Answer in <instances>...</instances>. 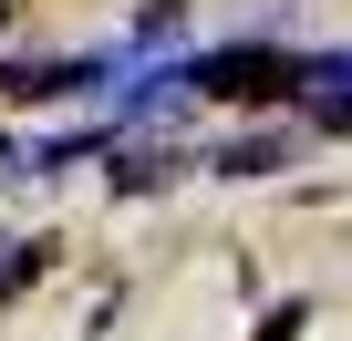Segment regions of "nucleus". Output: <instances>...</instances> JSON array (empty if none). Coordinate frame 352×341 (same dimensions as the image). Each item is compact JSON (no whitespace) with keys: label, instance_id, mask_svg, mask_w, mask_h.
Listing matches in <instances>:
<instances>
[{"label":"nucleus","instance_id":"f257e3e1","mask_svg":"<svg viewBox=\"0 0 352 341\" xmlns=\"http://www.w3.org/2000/svg\"><path fill=\"white\" fill-rule=\"evenodd\" d=\"M270 83H290V62L270 42H228V52H197L187 62V93H208V104H259Z\"/></svg>","mask_w":352,"mask_h":341},{"label":"nucleus","instance_id":"f03ea898","mask_svg":"<svg viewBox=\"0 0 352 341\" xmlns=\"http://www.w3.org/2000/svg\"><path fill=\"white\" fill-rule=\"evenodd\" d=\"M290 93H311V114H321L331 134H352V52H311V62H290Z\"/></svg>","mask_w":352,"mask_h":341},{"label":"nucleus","instance_id":"7ed1b4c3","mask_svg":"<svg viewBox=\"0 0 352 341\" xmlns=\"http://www.w3.org/2000/svg\"><path fill=\"white\" fill-rule=\"evenodd\" d=\"M280 155H290V134H239V145H218V155H197V165H218V176H270Z\"/></svg>","mask_w":352,"mask_h":341},{"label":"nucleus","instance_id":"20e7f679","mask_svg":"<svg viewBox=\"0 0 352 341\" xmlns=\"http://www.w3.org/2000/svg\"><path fill=\"white\" fill-rule=\"evenodd\" d=\"M166 176H176L166 145H124V155H114V197H145V187H166Z\"/></svg>","mask_w":352,"mask_h":341},{"label":"nucleus","instance_id":"39448f33","mask_svg":"<svg viewBox=\"0 0 352 341\" xmlns=\"http://www.w3.org/2000/svg\"><path fill=\"white\" fill-rule=\"evenodd\" d=\"M42 259H52L42 238H0V300H11V290H32V279H42Z\"/></svg>","mask_w":352,"mask_h":341},{"label":"nucleus","instance_id":"423d86ee","mask_svg":"<svg viewBox=\"0 0 352 341\" xmlns=\"http://www.w3.org/2000/svg\"><path fill=\"white\" fill-rule=\"evenodd\" d=\"M176 21H187V11H176V0H145V11H135V42L155 52V42H176Z\"/></svg>","mask_w":352,"mask_h":341},{"label":"nucleus","instance_id":"0eeeda50","mask_svg":"<svg viewBox=\"0 0 352 341\" xmlns=\"http://www.w3.org/2000/svg\"><path fill=\"white\" fill-rule=\"evenodd\" d=\"M259 341H300V300H280V310L259 320Z\"/></svg>","mask_w":352,"mask_h":341},{"label":"nucleus","instance_id":"6e6552de","mask_svg":"<svg viewBox=\"0 0 352 341\" xmlns=\"http://www.w3.org/2000/svg\"><path fill=\"white\" fill-rule=\"evenodd\" d=\"M0 176H21V155H11V145H0Z\"/></svg>","mask_w":352,"mask_h":341},{"label":"nucleus","instance_id":"1a4fd4ad","mask_svg":"<svg viewBox=\"0 0 352 341\" xmlns=\"http://www.w3.org/2000/svg\"><path fill=\"white\" fill-rule=\"evenodd\" d=\"M0 21H11V0H0Z\"/></svg>","mask_w":352,"mask_h":341}]
</instances>
